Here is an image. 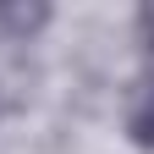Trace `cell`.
<instances>
[{
	"mask_svg": "<svg viewBox=\"0 0 154 154\" xmlns=\"http://www.w3.org/2000/svg\"><path fill=\"white\" fill-rule=\"evenodd\" d=\"M44 6H33V11H0V22H6V28H17V33H33V28H44Z\"/></svg>",
	"mask_w": 154,
	"mask_h": 154,
	"instance_id": "obj_2",
	"label": "cell"
},
{
	"mask_svg": "<svg viewBox=\"0 0 154 154\" xmlns=\"http://www.w3.org/2000/svg\"><path fill=\"white\" fill-rule=\"evenodd\" d=\"M138 28H143V38H149V55H154V6H149V11H138Z\"/></svg>",
	"mask_w": 154,
	"mask_h": 154,
	"instance_id": "obj_3",
	"label": "cell"
},
{
	"mask_svg": "<svg viewBox=\"0 0 154 154\" xmlns=\"http://www.w3.org/2000/svg\"><path fill=\"white\" fill-rule=\"evenodd\" d=\"M127 132L138 149H154V61L143 66V77L132 83V99H127Z\"/></svg>",
	"mask_w": 154,
	"mask_h": 154,
	"instance_id": "obj_1",
	"label": "cell"
}]
</instances>
